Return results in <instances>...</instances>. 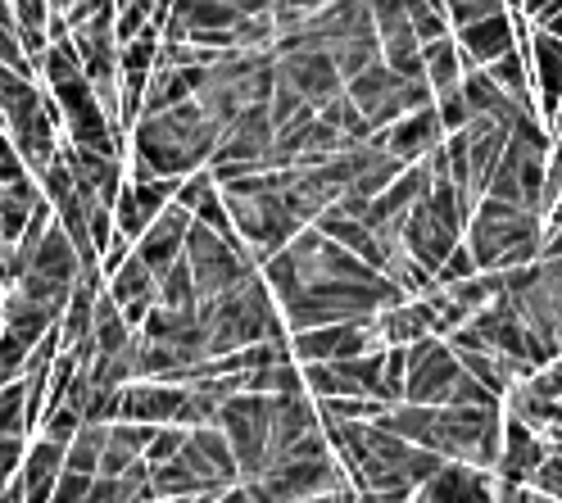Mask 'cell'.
Returning a JSON list of instances; mask_svg holds the SVG:
<instances>
[{"instance_id":"obj_1","label":"cell","mask_w":562,"mask_h":503,"mask_svg":"<svg viewBox=\"0 0 562 503\" xmlns=\"http://www.w3.org/2000/svg\"><path fill=\"white\" fill-rule=\"evenodd\" d=\"M59 123H64L59 100L50 91H42L23 68L0 64V127L14 141V150L23 155L32 177L59 155V146H55Z\"/></svg>"},{"instance_id":"obj_2","label":"cell","mask_w":562,"mask_h":503,"mask_svg":"<svg viewBox=\"0 0 562 503\" xmlns=\"http://www.w3.org/2000/svg\"><path fill=\"white\" fill-rule=\"evenodd\" d=\"M191 213L182 209V204H168L159 219L140 232V241H136V255L146 259V268L155 272V277H164L172 264H178L182 255H187V232H191Z\"/></svg>"},{"instance_id":"obj_3","label":"cell","mask_w":562,"mask_h":503,"mask_svg":"<svg viewBox=\"0 0 562 503\" xmlns=\"http://www.w3.org/2000/svg\"><path fill=\"white\" fill-rule=\"evenodd\" d=\"M277 74L286 78L308 104H327L331 96H340L345 78L331 59V51H300V55H281L277 59Z\"/></svg>"},{"instance_id":"obj_4","label":"cell","mask_w":562,"mask_h":503,"mask_svg":"<svg viewBox=\"0 0 562 503\" xmlns=\"http://www.w3.org/2000/svg\"><path fill=\"white\" fill-rule=\"evenodd\" d=\"M499 481L472 462H445L440 472L422 485V503H495Z\"/></svg>"},{"instance_id":"obj_5","label":"cell","mask_w":562,"mask_h":503,"mask_svg":"<svg viewBox=\"0 0 562 503\" xmlns=\"http://www.w3.org/2000/svg\"><path fill=\"white\" fill-rule=\"evenodd\" d=\"M459 51H463L468 68L495 64L499 55L517 51V19L508 10H499V14H485V19L468 23V27H459Z\"/></svg>"},{"instance_id":"obj_6","label":"cell","mask_w":562,"mask_h":503,"mask_svg":"<svg viewBox=\"0 0 562 503\" xmlns=\"http://www.w3.org/2000/svg\"><path fill=\"white\" fill-rule=\"evenodd\" d=\"M440 141H445V127H440L436 104H427V110H413V114H404L400 123L381 127V146L391 150L395 159H404V164L427 159V155L440 146Z\"/></svg>"},{"instance_id":"obj_7","label":"cell","mask_w":562,"mask_h":503,"mask_svg":"<svg viewBox=\"0 0 562 503\" xmlns=\"http://www.w3.org/2000/svg\"><path fill=\"white\" fill-rule=\"evenodd\" d=\"M549 458V445L536 426H526L521 417H513L504 426V454H499V481L508 485H531V477L540 472V462Z\"/></svg>"},{"instance_id":"obj_8","label":"cell","mask_w":562,"mask_h":503,"mask_svg":"<svg viewBox=\"0 0 562 503\" xmlns=\"http://www.w3.org/2000/svg\"><path fill=\"white\" fill-rule=\"evenodd\" d=\"M531 64H536V82H540V100H544V123H553L558 104H562V42L549 37L544 27H536L531 37Z\"/></svg>"},{"instance_id":"obj_9","label":"cell","mask_w":562,"mask_h":503,"mask_svg":"<svg viewBox=\"0 0 562 503\" xmlns=\"http://www.w3.org/2000/svg\"><path fill=\"white\" fill-rule=\"evenodd\" d=\"M422 68H427V82H431L436 96H440V91H453V87H463V74H468L459 42H449V37L422 46Z\"/></svg>"},{"instance_id":"obj_10","label":"cell","mask_w":562,"mask_h":503,"mask_svg":"<svg viewBox=\"0 0 562 503\" xmlns=\"http://www.w3.org/2000/svg\"><path fill=\"white\" fill-rule=\"evenodd\" d=\"M164 309H200V291H195V272L187 264V255L159 277V300Z\"/></svg>"},{"instance_id":"obj_11","label":"cell","mask_w":562,"mask_h":503,"mask_svg":"<svg viewBox=\"0 0 562 503\" xmlns=\"http://www.w3.org/2000/svg\"><path fill=\"white\" fill-rule=\"evenodd\" d=\"M485 74L495 78L513 100H531V74H526V55L521 51H508L495 64H485Z\"/></svg>"},{"instance_id":"obj_12","label":"cell","mask_w":562,"mask_h":503,"mask_svg":"<svg viewBox=\"0 0 562 503\" xmlns=\"http://www.w3.org/2000/svg\"><path fill=\"white\" fill-rule=\"evenodd\" d=\"M436 114H440L445 136H449V132H463V127L472 123V110H468V100H463V87L440 91V96H436Z\"/></svg>"},{"instance_id":"obj_13","label":"cell","mask_w":562,"mask_h":503,"mask_svg":"<svg viewBox=\"0 0 562 503\" xmlns=\"http://www.w3.org/2000/svg\"><path fill=\"white\" fill-rule=\"evenodd\" d=\"M499 10H508L504 0H445V14L453 27H468V23H476L485 14H499Z\"/></svg>"},{"instance_id":"obj_14","label":"cell","mask_w":562,"mask_h":503,"mask_svg":"<svg viewBox=\"0 0 562 503\" xmlns=\"http://www.w3.org/2000/svg\"><path fill=\"white\" fill-rule=\"evenodd\" d=\"M531 490L544 499H562V449H549V458L540 462V472L531 477Z\"/></svg>"},{"instance_id":"obj_15","label":"cell","mask_w":562,"mask_h":503,"mask_svg":"<svg viewBox=\"0 0 562 503\" xmlns=\"http://www.w3.org/2000/svg\"><path fill=\"white\" fill-rule=\"evenodd\" d=\"M19 462H23V436H0V494L19 477Z\"/></svg>"},{"instance_id":"obj_16","label":"cell","mask_w":562,"mask_h":503,"mask_svg":"<svg viewBox=\"0 0 562 503\" xmlns=\"http://www.w3.org/2000/svg\"><path fill=\"white\" fill-rule=\"evenodd\" d=\"M536 27H544L549 37H558V42H562V10H558V14H549V19H544V23H536Z\"/></svg>"},{"instance_id":"obj_17","label":"cell","mask_w":562,"mask_h":503,"mask_svg":"<svg viewBox=\"0 0 562 503\" xmlns=\"http://www.w3.org/2000/svg\"><path fill=\"white\" fill-rule=\"evenodd\" d=\"M68 5H78V0H50V10H55V14H64Z\"/></svg>"},{"instance_id":"obj_18","label":"cell","mask_w":562,"mask_h":503,"mask_svg":"<svg viewBox=\"0 0 562 503\" xmlns=\"http://www.w3.org/2000/svg\"><path fill=\"white\" fill-rule=\"evenodd\" d=\"M558 372H562V358H558Z\"/></svg>"}]
</instances>
